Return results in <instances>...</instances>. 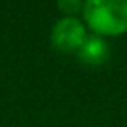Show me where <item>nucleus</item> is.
I'll use <instances>...</instances> for the list:
<instances>
[{"label":"nucleus","instance_id":"1","mask_svg":"<svg viewBox=\"0 0 127 127\" xmlns=\"http://www.w3.org/2000/svg\"><path fill=\"white\" fill-rule=\"evenodd\" d=\"M82 23L95 36H122L127 32V0H86Z\"/></svg>","mask_w":127,"mask_h":127},{"label":"nucleus","instance_id":"2","mask_svg":"<svg viewBox=\"0 0 127 127\" xmlns=\"http://www.w3.org/2000/svg\"><path fill=\"white\" fill-rule=\"evenodd\" d=\"M88 37V28L79 17H60L51 30V45L64 54H77Z\"/></svg>","mask_w":127,"mask_h":127},{"label":"nucleus","instance_id":"3","mask_svg":"<svg viewBox=\"0 0 127 127\" xmlns=\"http://www.w3.org/2000/svg\"><path fill=\"white\" fill-rule=\"evenodd\" d=\"M77 58L86 65H92V67L103 65L110 58V45L105 37L95 36V34H88L86 41L77 52Z\"/></svg>","mask_w":127,"mask_h":127},{"label":"nucleus","instance_id":"4","mask_svg":"<svg viewBox=\"0 0 127 127\" xmlns=\"http://www.w3.org/2000/svg\"><path fill=\"white\" fill-rule=\"evenodd\" d=\"M82 8L84 2L80 0H60L58 2V9L64 13V17H77L79 13L82 15Z\"/></svg>","mask_w":127,"mask_h":127}]
</instances>
